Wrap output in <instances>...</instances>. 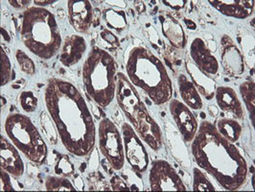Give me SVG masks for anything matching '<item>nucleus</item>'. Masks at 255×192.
<instances>
[{
  "mask_svg": "<svg viewBox=\"0 0 255 192\" xmlns=\"http://www.w3.org/2000/svg\"><path fill=\"white\" fill-rule=\"evenodd\" d=\"M158 18L161 23L162 33L170 43L178 49L184 48L186 44V37L179 21L169 14H160Z\"/></svg>",
  "mask_w": 255,
  "mask_h": 192,
  "instance_id": "19",
  "label": "nucleus"
},
{
  "mask_svg": "<svg viewBox=\"0 0 255 192\" xmlns=\"http://www.w3.org/2000/svg\"><path fill=\"white\" fill-rule=\"evenodd\" d=\"M15 59L19 64L21 70L26 74L33 75L36 72V66H35L34 62L22 50H16V52H15Z\"/></svg>",
  "mask_w": 255,
  "mask_h": 192,
  "instance_id": "31",
  "label": "nucleus"
},
{
  "mask_svg": "<svg viewBox=\"0 0 255 192\" xmlns=\"http://www.w3.org/2000/svg\"><path fill=\"white\" fill-rule=\"evenodd\" d=\"M134 7H135V9H136V11H137L138 13H144L145 10H146L144 3L141 2V1L134 2Z\"/></svg>",
  "mask_w": 255,
  "mask_h": 192,
  "instance_id": "40",
  "label": "nucleus"
},
{
  "mask_svg": "<svg viewBox=\"0 0 255 192\" xmlns=\"http://www.w3.org/2000/svg\"><path fill=\"white\" fill-rule=\"evenodd\" d=\"M215 127L225 139L232 143L238 141L242 135L241 124L233 118H220L218 119Z\"/></svg>",
  "mask_w": 255,
  "mask_h": 192,
  "instance_id": "23",
  "label": "nucleus"
},
{
  "mask_svg": "<svg viewBox=\"0 0 255 192\" xmlns=\"http://www.w3.org/2000/svg\"><path fill=\"white\" fill-rule=\"evenodd\" d=\"M218 106L226 114L234 116L237 119H243L245 112L242 103L239 100L235 90L230 87H219L216 88L215 95Z\"/></svg>",
  "mask_w": 255,
  "mask_h": 192,
  "instance_id": "18",
  "label": "nucleus"
},
{
  "mask_svg": "<svg viewBox=\"0 0 255 192\" xmlns=\"http://www.w3.org/2000/svg\"><path fill=\"white\" fill-rule=\"evenodd\" d=\"M55 173L63 177H69L75 173V168L69 161L68 157L62 156L58 159L57 165L55 166Z\"/></svg>",
  "mask_w": 255,
  "mask_h": 192,
  "instance_id": "30",
  "label": "nucleus"
},
{
  "mask_svg": "<svg viewBox=\"0 0 255 192\" xmlns=\"http://www.w3.org/2000/svg\"><path fill=\"white\" fill-rule=\"evenodd\" d=\"M20 38L26 48L42 60L55 57L62 46V36L55 15L37 6L24 11Z\"/></svg>",
  "mask_w": 255,
  "mask_h": 192,
  "instance_id": "4",
  "label": "nucleus"
},
{
  "mask_svg": "<svg viewBox=\"0 0 255 192\" xmlns=\"http://www.w3.org/2000/svg\"><path fill=\"white\" fill-rule=\"evenodd\" d=\"M208 110L210 111V114L213 115V116H217L218 114H219V113H218L219 111H218V109L215 106H209V107H208Z\"/></svg>",
  "mask_w": 255,
  "mask_h": 192,
  "instance_id": "45",
  "label": "nucleus"
},
{
  "mask_svg": "<svg viewBox=\"0 0 255 192\" xmlns=\"http://www.w3.org/2000/svg\"><path fill=\"white\" fill-rule=\"evenodd\" d=\"M162 3L167 7L171 8L175 11H179L185 7V5L188 3V1H186V0H164V1H162Z\"/></svg>",
  "mask_w": 255,
  "mask_h": 192,
  "instance_id": "36",
  "label": "nucleus"
},
{
  "mask_svg": "<svg viewBox=\"0 0 255 192\" xmlns=\"http://www.w3.org/2000/svg\"><path fill=\"white\" fill-rule=\"evenodd\" d=\"M189 52L193 64L202 72L209 77L217 75L220 68L219 62L203 38H194Z\"/></svg>",
  "mask_w": 255,
  "mask_h": 192,
  "instance_id": "12",
  "label": "nucleus"
},
{
  "mask_svg": "<svg viewBox=\"0 0 255 192\" xmlns=\"http://www.w3.org/2000/svg\"><path fill=\"white\" fill-rule=\"evenodd\" d=\"M45 189L48 192H75V186L66 177L49 176L45 180Z\"/></svg>",
  "mask_w": 255,
  "mask_h": 192,
  "instance_id": "26",
  "label": "nucleus"
},
{
  "mask_svg": "<svg viewBox=\"0 0 255 192\" xmlns=\"http://www.w3.org/2000/svg\"><path fill=\"white\" fill-rule=\"evenodd\" d=\"M208 2L220 13L239 19L251 16L255 10L254 0H210Z\"/></svg>",
  "mask_w": 255,
  "mask_h": 192,
  "instance_id": "16",
  "label": "nucleus"
},
{
  "mask_svg": "<svg viewBox=\"0 0 255 192\" xmlns=\"http://www.w3.org/2000/svg\"><path fill=\"white\" fill-rule=\"evenodd\" d=\"M103 16L107 25L117 31H122L127 26V16L124 11L107 9L104 11Z\"/></svg>",
  "mask_w": 255,
  "mask_h": 192,
  "instance_id": "24",
  "label": "nucleus"
},
{
  "mask_svg": "<svg viewBox=\"0 0 255 192\" xmlns=\"http://www.w3.org/2000/svg\"><path fill=\"white\" fill-rule=\"evenodd\" d=\"M126 71L129 82L145 91L156 105L169 102L173 96V83L164 64L144 46H133L128 53Z\"/></svg>",
  "mask_w": 255,
  "mask_h": 192,
  "instance_id": "3",
  "label": "nucleus"
},
{
  "mask_svg": "<svg viewBox=\"0 0 255 192\" xmlns=\"http://www.w3.org/2000/svg\"><path fill=\"white\" fill-rule=\"evenodd\" d=\"M98 159V153L96 152V151H93L92 152V155H91V159H90V162H93L94 160H96V161H99V160H97ZM90 167H91V169H96L97 167H98V163H96L95 165H92V163H90Z\"/></svg>",
  "mask_w": 255,
  "mask_h": 192,
  "instance_id": "41",
  "label": "nucleus"
},
{
  "mask_svg": "<svg viewBox=\"0 0 255 192\" xmlns=\"http://www.w3.org/2000/svg\"><path fill=\"white\" fill-rule=\"evenodd\" d=\"M116 75L114 57L98 46L92 47L83 65L82 77L87 93L98 106L106 108L115 99Z\"/></svg>",
  "mask_w": 255,
  "mask_h": 192,
  "instance_id": "6",
  "label": "nucleus"
},
{
  "mask_svg": "<svg viewBox=\"0 0 255 192\" xmlns=\"http://www.w3.org/2000/svg\"><path fill=\"white\" fill-rule=\"evenodd\" d=\"M40 125L42 132L44 134V136L46 137V139L48 141L53 144L56 145L58 143V131L57 128L52 120L50 115H47L45 112H42L40 114Z\"/></svg>",
  "mask_w": 255,
  "mask_h": 192,
  "instance_id": "28",
  "label": "nucleus"
},
{
  "mask_svg": "<svg viewBox=\"0 0 255 192\" xmlns=\"http://www.w3.org/2000/svg\"><path fill=\"white\" fill-rule=\"evenodd\" d=\"M191 153L201 169L227 191H238L248 180V164L240 150L208 121H203L191 142Z\"/></svg>",
  "mask_w": 255,
  "mask_h": 192,
  "instance_id": "2",
  "label": "nucleus"
},
{
  "mask_svg": "<svg viewBox=\"0 0 255 192\" xmlns=\"http://www.w3.org/2000/svg\"><path fill=\"white\" fill-rule=\"evenodd\" d=\"M125 158L137 174L144 173L149 167V155L135 130L125 122L121 126Z\"/></svg>",
  "mask_w": 255,
  "mask_h": 192,
  "instance_id": "9",
  "label": "nucleus"
},
{
  "mask_svg": "<svg viewBox=\"0 0 255 192\" xmlns=\"http://www.w3.org/2000/svg\"><path fill=\"white\" fill-rule=\"evenodd\" d=\"M19 103L23 111L33 113L38 107V98L32 91H23L19 94Z\"/></svg>",
  "mask_w": 255,
  "mask_h": 192,
  "instance_id": "32",
  "label": "nucleus"
},
{
  "mask_svg": "<svg viewBox=\"0 0 255 192\" xmlns=\"http://www.w3.org/2000/svg\"><path fill=\"white\" fill-rule=\"evenodd\" d=\"M193 191L194 192H215L216 189L207 179L204 172L198 168H193Z\"/></svg>",
  "mask_w": 255,
  "mask_h": 192,
  "instance_id": "27",
  "label": "nucleus"
},
{
  "mask_svg": "<svg viewBox=\"0 0 255 192\" xmlns=\"http://www.w3.org/2000/svg\"><path fill=\"white\" fill-rule=\"evenodd\" d=\"M10 5L15 8V9H24L29 6L31 1H22V0H10L9 1Z\"/></svg>",
  "mask_w": 255,
  "mask_h": 192,
  "instance_id": "38",
  "label": "nucleus"
},
{
  "mask_svg": "<svg viewBox=\"0 0 255 192\" xmlns=\"http://www.w3.org/2000/svg\"><path fill=\"white\" fill-rule=\"evenodd\" d=\"M240 92L246 107L252 115L253 126H255V84L254 81H245L240 85Z\"/></svg>",
  "mask_w": 255,
  "mask_h": 192,
  "instance_id": "25",
  "label": "nucleus"
},
{
  "mask_svg": "<svg viewBox=\"0 0 255 192\" xmlns=\"http://www.w3.org/2000/svg\"><path fill=\"white\" fill-rule=\"evenodd\" d=\"M57 1H38V0H35L34 1V3L36 4V6L37 7H41V8H43V6H46V5H49V4H53V3H56Z\"/></svg>",
  "mask_w": 255,
  "mask_h": 192,
  "instance_id": "44",
  "label": "nucleus"
},
{
  "mask_svg": "<svg viewBox=\"0 0 255 192\" xmlns=\"http://www.w3.org/2000/svg\"><path fill=\"white\" fill-rule=\"evenodd\" d=\"M183 21H184L185 25L187 26V28H188V29H190V30H196V29H197V25H196V23H195L193 20H191V19L184 18V19H183Z\"/></svg>",
  "mask_w": 255,
  "mask_h": 192,
  "instance_id": "42",
  "label": "nucleus"
},
{
  "mask_svg": "<svg viewBox=\"0 0 255 192\" xmlns=\"http://www.w3.org/2000/svg\"><path fill=\"white\" fill-rule=\"evenodd\" d=\"M99 148L107 162L115 170H121L125 164V151L122 135L115 122L103 118L98 126Z\"/></svg>",
  "mask_w": 255,
  "mask_h": 192,
  "instance_id": "8",
  "label": "nucleus"
},
{
  "mask_svg": "<svg viewBox=\"0 0 255 192\" xmlns=\"http://www.w3.org/2000/svg\"><path fill=\"white\" fill-rule=\"evenodd\" d=\"M4 130L11 142L30 162L38 166L44 164L48 154L47 145L30 117L11 114L5 120Z\"/></svg>",
  "mask_w": 255,
  "mask_h": 192,
  "instance_id": "7",
  "label": "nucleus"
},
{
  "mask_svg": "<svg viewBox=\"0 0 255 192\" xmlns=\"http://www.w3.org/2000/svg\"><path fill=\"white\" fill-rule=\"evenodd\" d=\"M148 33H149V36H150V40L152 41L153 46H155V43H157V46H158L160 39H159V37L156 33V30L153 28V26L151 25L148 27Z\"/></svg>",
  "mask_w": 255,
  "mask_h": 192,
  "instance_id": "37",
  "label": "nucleus"
},
{
  "mask_svg": "<svg viewBox=\"0 0 255 192\" xmlns=\"http://www.w3.org/2000/svg\"><path fill=\"white\" fill-rule=\"evenodd\" d=\"M13 76L12 64L8 55L1 48V86L7 85Z\"/></svg>",
  "mask_w": 255,
  "mask_h": 192,
  "instance_id": "29",
  "label": "nucleus"
},
{
  "mask_svg": "<svg viewBox=\"0 0 255 192\" xmlns=\"http://www.w3.org/2000/svg\"><path fill=\"white\" fill-rule=\"evenodd\" d=\"M16 150L15 146L7 139L1 136L0 142V167L7 171L14 178H19L23 175L25 167L24 163Z\"/></svg>",
  "mask_w": 255,
  "mask_h": 192,
  "instance_id": "14",
  "label": "nucleus"
},
{
  "mask_svg": "<svg viewBox=\"0 0 255 192\" xmlns=\"http://www.w3.org/2000/svg\"><path fill=\"white\" fill-rule=\"evenodd\" d=\"M149 181L152 192H185L183 180L176 169L164 160L153 162Z\"/></svg>",
  "mask_w": 255,
  "mask_h": 192,
  "instance_id": "10",
  "label": "nucleus"
},
{
  "mask_svg": "<svg viewBox=\"0 0 255 192\" xmlns=\"http://www.w3.org/2000/svg\"><path fill=\"white\" fill-rule=\"evenodd\" d=\"M44 101L64 148L76 157L89 155L96 142V126L82 93L68 81L50 78Z\"/></svg>",
  "mask_w": 255,
  "mask_h": 192,
  "instance_id": "1",
  "label": "nucleus"
},
{
  "mask_svg": "<svg viewBox=\"0 0 255 192\" xmlns=\"http://www.w3.org/2000/svg\"><path fill=\"white\" fill-rule=\"evenodd\" d=\"M186 70L191 77V81L200 94L204 96L205 99H212L215 95L216 83L210 77L202 72L190 61L186 62Z\"/></svg>",
  "mask_w": 255,
  "mask_h": 192,
  "instance_id": "20",
  "label": "nucleus"
},
{
  "mask_svg": "<svg viewBox=\"0 0 255 192\" xmlns=\"http://www.w3.org/2000/svg\"><path fill=\"white\" fill-rule=\"evenodd\" d=\"M179 94L184 104L192 110L199 111L203 108L204 102L200 92L195 87L191 80L185 74H179L178 77Z\"/></svg>",
  "mask_w": 255,
  "mask_h": 192,
  "instance_id": "21",
  "label": "nucleus"
},
{
  "mask_svg": "<svg viewBox=\"0 0 255 192\" xmlns=\"http://www.w3.org/2000/svg\"><path fill=\"white\" fill-rule=\"evenodd\" d=\"M221 46V62L225 71L230 76H242L245 72V60L242 52L229 36L222 38Z\"/></svg>",
  "mask_w": 255,
  "mask_h": 192,
  "instance_id": "13",
  "label": "nucleus"
},
{
  "mask_svg": "<svg viewBox=\"0 0 255 192\" xmlns=\"http://www.w3.org/2000/svg\"><path fill=\"white\" fill-rule=\"evenodd\" d=\"M74 186H75V188H76L77 190H79V191H84V183H83V180H82V178H81L79 175L75 176Z\"/></svg>",
  "mask_w": 255,
  "mask_h": 192,
  "instance_id": "39",
  "label": "nucleus"
},
{
  "mask_svg": "<svg viewBox=\"0 0 255 192\" xmlns=\"http://www.w3.org/2000/svg\"><path fill=\"white\" fill-rule=\"evenodd\" d=\"M0 190L1 192H13V184L11 178L9 176V173L1 168L0 170Z\"/></svg>",
  "mask_w": 255,
  "mask_h": 192,
  "instance_id": "34",
  "label": "nucleus"
},
{
  "mask_svg": "<svg viewBox=\"0 0 255 192\" xmlns=\"http://www.w3.org/2000/svg\"><path fill=\"white\" fill-rule=\"evenodd\" d=\"M118 106L135 132L153 151H158L163 143L159 125L149 114L144 102L124 73L116 75V93Z\"/></svg>",
  "mask_w": 255,
  "mask_h": 192,
  "instance_id": "5",
  "label": "nucleus"
},
{
  "mask_svg": "<svg viewBox=\"0 0 255 192\" xmlns=\"http://www.w3.org/2000/svg\"><path fill=\"white\" fill-rule=\"evenodd\" d=\"M169 110L182 140L184 142H192L198 132L199 123L190 108L178 99H171Z\"/></svg>",
  "mask_w": 255,
  "mask_h": 192,
  "instance_id": "11",
  "label": "nucleus"
},
{
  "mask_svg": "<svg viewBox=\"0 0 255 192\" xmlns=\"http://www.w3.org/2000/svg\"><path fill=\"white\" fill-rule=\"evenodd\" d=\"M111 185H112V190L115 192H129L130 191L126 181L117 175L113 176V178L111 179Z\"/></svg>",
  "mask_w": 255,
  "mask_h": 192,
  "instance_id": "35",
  "label": "nucleus"
},
{
  "mask_svg": "<svg viewBox=\"0 0 255 192\" xmlns=\"http://www.w3.org/2000/svg\"><path fill=\"white\" fill-rule=\"evenodd\" d=\"M107 3L111 4V5H114L116 7H121V8H125L126 7V2L125 1H106Z\"/></svg>",
  "mask_w": 255,
  "mask_h": 192,
  "instance_id": "43",
  "label": "nucleus"
},
{
  "mask_svg": "<svg viewBox=\"0 0 255 192\" xmlns=\"http://www.w3.org/2000/svg\"><path fill=\"white\" fill-rule=\"evenodd\" d=\"M100 37H101V40L103 42L106 43V47L116 49L120 46V42H119L118 38L112 31H110L108 29L102 30V32L100 33Z\"/></svg>",
  "mask_w": 255,
  "mask_h": 192,
  "instance_id": "33",
  "label": "nucleus"
},
{
  "mask_svg": "<svg viewBox=\"0 0 255 192\" xmlns=\"http://www.w3.org/2000/svg\"><path fill=\"white\" fill-rule=\"evenodd\" d=\"M167 141L169 144V147L171 149L172 155L176 159V161L179 163V165L184 168L190 167V160L187 153V149L183 143V140L181 141V137L179 136V133H178L175 129L172 128L171 124H168L167 126Z\"/></svg>",
  "mask_w": 255,
  "mask_h": 192,
  "instance_id": "22",
  "label": "nucleus"
},
{
  "mask_svg": "<svg viewBox=\"0 0 255 192\" xmlns=\"http://www.w3.org/2000/svg\"><path fill=\"white\" fill-rule=\"evenodd\" d=\"M87 50L86 39L79 35H71L64 39L61 50L60 62L70 67L78 64Z\"/></svg>",
  "mask_w": 255,
  "mask_h": 192,
  "instance_id": "17",
  "label": "nucleus"
},
{
  "mask_svg": "<svg viewBox=\"0 0 255 192\" xmlns=\"http://www.w3.org/2000/svg\"><path fill=\"white\" fill-rule=\"evenodd\" d=\"M68 18L72 27L79 33H86L93 21V10L90 1H68Z\"/></svg>",
  "mask_w": 255,
  "mask_h": 192,
  "instance_id": "15",
  "label": "nucleus"
}]
</instances>
